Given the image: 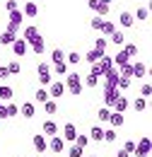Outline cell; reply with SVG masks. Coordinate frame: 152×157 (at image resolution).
<instances>
[{"label": "cell", "mask_w": 152, "mask_h": 157, "mask_svg": "<svg viewBox=\"0 0 152 157\" xmlns=\"http://www.w3.org/2000/svg\"><path fill=\"white\" fill-rule=\"evenodd\" d=\"M17 7H19L17 0H5V10H7V12H12V10H17Z\"/></svg>", "instance_id": "cell-48"}, {"label": "cell", "mask_w": 152, "mask_h": 157, "mask_svg": "<svg viewBox=\"0 0 152 157\" xmlns=\"http://www.w3.org/2000/svg\"><path fill=\"white\" fill-rule=\"evenodd\" d=\"M10 78V70H7V65H0V80H7Z\"/></svg>", "instance_id": "cell-52"}, {"label": "cell", "mask_w": 152, "mask_h": 157, "mask_svg": "<svg viewBox=\"0 0 152 157\" xmlns=\"http://www.w3.org/2000/svg\"><path fill=\"white\" fill-rule=\"evenodd\" d=\"M133 109L138 111V114H140V111H145V109H147V97H138L133 101Z\"/></svg>", "instance_id": "cell-32"}, {"label": "cell", "mask_w": 152, "mask_h": 157, "mask_svg": "<svg viewBox=\"0 0 152 157\" xmlns=\"http://www.w3.org/2000/svg\"><path fill=\"white\" fill-rule=\"evenodd\" d=\"M131 65H133V78H145V75H147V65H145L142 60H135Z\"/></svg>", "instance_id": "cell-20"}, {"label": "cell", "mask_w": 152, "mask_h": 157, "mask_svg": "<svg viewBox=\"0 0 152 157\" xmlns=\"http://www.w3.org/2000/svg\"><path fill=\"white\" fill-rule=\"evenodd\" d=\"M118 94H121V92H118V87H109V85H104V106H109V109H111V106H114V101L118 99Z\"/></svg>", "instance_id": "cell-5"}, {"label": "cell", "mask_w": 152, "mask_h": 157, "mask_svg": "<svg viewBox=\"0 0 152 157\" xmlns=\"http://www.w3.org/2000/svg\"><path fill=\"white\" fill-rule=\"evenodd\" d=\"M150 152H152V140L147 136H142L138 143H135V150H133L131 157H150Z\"/></svg>", "instance_id": "cell-2"}, {"label": "cell", "mask_w": 152, "mask_h": 157, "mask_svg": "<svg viewBox=\"0 0 152 157\" xmlns=\"http://www.w3.org/2000/svg\"><path fill=\"white\" fill-rule=\"evenodd\" d=\"M5 109H7V118H10V116H19V106L15 104V101L5 104Z\"/></svg>", "instance_id": "cell-42"}, {"label": "cell", "mask_w": 152, "mask_h": 157, "mask_svg": "<svg viewBox=\"0 0 152 157\" xmlns=\"http://www.w3.org/2000/svg\"><path fill=\"white\" fill-rule=\"evenodd\" d=\"M19 114L24 118H34V114H36V106L32 104V101H24L22 106H19Z\"/></svg>", "instance_id": "cell-18"}, {"label": "cell", "mask_w": 152, "mask_h": 157, "mask_svg": "<svg viewBox=\"0 0 152 157\" xmlns=\"http://www.w3.org/2000/svg\"><path fill=\"white\" fill-rule=\"evenodd\" d=\"M123 121H126V116H123L121 111H114V109H111V114H109V123H111V128H121Z\"/></svg>", "instance_id": "cell-15"}, {"label": "cell", "mask_w": 152, "mask_h": 157, "mask_svg": "<svg viewBox=\"0 0 152 157\" xmlns=\"http://www.w3.org/2000/svg\"><path fill=\"white\" fill-rule=\"evenodd\" d=\"M123 150L133 155V150H135V140H126V143H123Z\"/></svg>", "instance_id": "cell-50"}, {"label": "cell", "mask_w": 152, "mask_h": 157, "mask_svg": "<svg viewBox=\"0 0 152 157\" xmlns=\"http://www.w3.org/2000/svg\"><path fill=\"white\" fill-rule=\"evenodd\" d=\"M51 80H53L51 73H39V82H41V87H48V85H51Z\"/></svg>", "instance_id": "cell-43"}, {"label": "cell", "mask_w": 152, "mask_h": 157, "mask_svg": "<svg viewBox=\"0 0 152 157\" xmlns=\"http://www.w3.org/2000/svg\"><path fill=\"white\" fill-rule=\"evenodd\" d=\"M116 128H106L104 131V143H116Z\"/></svg>", "instance_id": "cell-40"}, {"label": "cell", "mask_w": 152, "mask_h": 157, "mask_svg": "<svg viewBox=\"0 0 152 157\" xmlns=\"http://www.w3.org/2000/svg\"><path fill=\"white\" fill-rule=\"evenodd\" d=\"M34 150H36L39 155H44V152L48 150V138L44 136V133H39V136H34Z\"/></svg>", "instance_id": "cell-10"}, {"label": "cell", "mask_w": 152, "mask_h": 157, "mask_svg": "<svg viewBox=\"0 0 152 157\" xmlns=\"http://www.w3.org/2000/svg\"><path fill=\"white\" fill-rule=\"evenodd\" d=\"M41 133H44L46 138H51V136H58V133H60V128H58L56 121H51V118H48V121H44V126H41Z\"/></svg>", "instance_id": "cell-8"}, {"label": "cell", "mask_w": 152, "mask_h": 157, "mask_svg": "<svg viewBox=\"0 0 152 157\" xmlns=\"http://www.w3.org/2000/svg\"><path fill=\"white\" fill-rule=\"evenodd\" d=\"M114 29H116L114 22H111V20H104V17H101V24H99V34H101V36H109Z\"/></svg>", "instance_id": "cell-19"}, {"label": "cell", "mask_w": 152, "mask_h": 157, "mask_svg": "<svg viewBox=\"0 0 152 157\" xmlns=\"http://www.w3.org/2000/svg\"><path fill=\"white\" fill-rule=\"evenodd\" d=\"M118 24H121V27H126V29H128V27H133V24H135L133 12H126V10H123V12L118 15Z\"/></svg>", "instance_id": "cell-16"}, {"label": "cell", "mask_w": 152, "mask_h": 157, "mask_svg": "<svg viewBox=\"0 0 152 157\" xmlns=\"http://www.w3.org/2000/svg\"><path fill=\"white\" fill-rule=\"evenodd\" d=\"M22 20H24V15H22V10L17 7V10H12V12H10V20H7V22H10V24H17V27H22Z\"/></svg>", "instance_id": "cell-26"}, {"label": "cell", "mask_w": 152, "mask_h": 157, "mask_svg": "<svg viewBox=\"0 0 152 157\" xmlns=\"http://www.w3.org/2000/svg\"><path fill=\"white\" fill-rule=\"evenodd\" d=\"M118 75H121V78H133V65H131V63L121 65V68H118Z\"/></svg>", "instance_id": "cell-36"}, {"label": "cell", "mask_w": 152, "mask_h": 157, "mask_svg": "<svg viewBox=\"0 0 152 157\" xmlns=\"http://www.w3.org/2000/svg\"><path fill=\"white\" fill-rule=\"evenodd\" d=\"M131 82H133L131 78H118V85H116V87H118V92H126V90L131 87Z\"/></svg>", "instance_id": "cell-41"}, {"label": "cell", "mask_w": 152, "mask_h": 157, "mask_svg": "<svg viewBox=\"0 0 152 157\" xmlns=\"http://www.w3.org/2000/svg\"><path fill=\"white\" fill-rule=\"evenodd\" d=\"M63 78H65V80H63V82H65V90H68L73 97H80V94H82V87H85V85H82V78H80V73H70V70H68Z\"/></svg>", "instance_id": "cell-1"}, {"label": "cell", "mask_w": 152, "mask_h": 157, "mask_svg": "<svg viewBox=\"0 0 152 157\" xmlns=\"http://www.w3.org/2000/svg\"><path fill=\"white\" fill-rule=\"evenodd\" d=\"M82 155H85V147H80V145H73L68 150V157H82Z\"/></svg>", "instance_id": "cell-45"}, {"label": "cell", "mask_w": 152, "mask_h": 157, "mask_svg": "<svg viewBox=\"0 0 152 157\" xmlns=\"http://www.w3.org/2000/svg\"><path fill=\"white\" fill-rule=\"evenodd\" d=\"M39 34H41V32H39L36 24H29V27H24V29H22V39L27 41V44H32V41L36 39Z\"/></svg>", "instance_id": "cell-9"}, {"label": "cell", "mask_w": 152, "mask_h": 157, "mask_svg": "<svg viewBox=\"0 0 152 157\" xmlns=\"http://www.w3.org/2000/svg\"><path fill=\"white\" fill-rule=\"evenodd\" d=\"M94 48L99 51V53H106V48H109V39L99 34V39H94Z\"/></svg>", "instance_id": "cell-23"}, {"label": "cell", "mask_w": 152, "mask_h": 157, "mask_svg": "<svg viewBox=\"0 0 152 157\" xmlns=\"http://www.w3.org/2000/svg\"><path fill=\"white\" fill-rule=\"evenodd\" d=\"M111 60H114L116 68H121V65H126V63H131V58H128V53L123 51V48H118V53L116 56H111Z\"/></svg>", "instance_id": "cell-17"}, {"label": "cell", "mask_w": 152, "mask_h": 157, "mask_svg": "<svg viewBox=\"0 0 152 157\" xmlns=\"http://www.w3.org/2000/svg\"><path fill=\"white\" fill-rule=\"evenodd\" d=\"M82 85H85V87H92V90H94L97 85H99V78H97V75H92V73H89V75L85 78V82H82Z\"/></svg>", "instance_id": "cell-39"}, {"label": "cell", "mask_w": 152, "mask_h": 157, "mask_svg": "<svg viewBox=\"0 0 152 157\" xmlns=\"http://www.w3.org/2000/svg\"><path fill=\"white\" fill-rule=\"evenodd\" d=\"M7 70H10V75H19V70H22V63H19L17 58L10 60V63H7Z\"/></svg>", "instance_id": "cell-35"}, {"label": "cell", "mask_w": 152, "mask_h": 157, "mask_svg": "<svg viewBox=\"0 0 152 157\" xmlns=\"http://www.w3.org/2000/svg\"><path fill=\"white\" fill-rule=\"evenodd\" d=\"M99 56H101V53H99L97 48H92V51H87V53H85L82 58H85L87 63H89V65H92V63H97V60H99Z\"/></svg>", "instance_id": "cell-33"}, {"label": "cell", "mask_w": 152, "mask_h": 157, "mask_svg": "<svg viewBox=\"0 0 152 157\" xmlns=\"http://www.w3.org/2000/svg\"><path fill=\"white\" fill-rule=\"evenodd\" d=\"M116 157H131V152H126V150H123V147H121V150H118V152H116Z\"/></svg>", "instance_id": "cell-55"}, {"label": "cell", "mask_w": 152, "mask_h": 157, "mask_svg": "<svg viewBox=\"0 0 152 157\" xmlns=\"http://www.w3.org/2000/svg\"><path fill=\"white\" fill-rule=\"evenodd\" d=\"M44 111H46L48 116L58 114V104H56V99H46V101H44Z\"/></svg>", "instance_id": "cell-25"}, {"label": "cell", "mask_w": 152, "mask_h": 157, "mask_svg": "<svg viewBox=\"0 0 152 157\" xmlns=\"http://www.w3.org/2000/svg\"><path fill=\"white\" fill-rule=\"evenodd\" d=\"M36 73H51V63L48 60H41L36 65Z\"/></svg>", "instance_id": "cell-47"}, {"label": "cell", "mask_w": 152, "mask_h": 157, "mask_svg": "<svg viewBox=\"0 0 152 157\" xmlns=\"http://www.w3.org/2000/svg\"><path fill=\"white\" fill-rule=\"evenodd\" d=\"M128 106H131V104H128V99L123 97V94H118V99L114 101V106H111V109H114V111H121V114H126V109H128Z\"/></svg>", "instance_id": "cell-22"}, {"label": "cell", "mask_w": 152, "mask_h": 157, "mask_svg": "<svg viewBox=\"0 0 152 157\" xmlns=\"http://www.w3.org/2000/svg\"><path fill=\"white\" fill-rule=\"evenodd\" d=\"M44 48H46V44H44V39H41V34H39L36 39L29 44V51L34 53V56H44Z\"/></svg>", "instance_id": "cell-12"}, {"label": "cell", "mask_w": 152, "mask_h": 157, "mask_svg": "<svg viewBox=\"0 0 152 157\" xmlns=\"http://www.w3.org/2000/svg\"><path fill=\"white\" fill-rule=\"evenodd\" d=\"M133 17H135L138 22H147V20H150V10H147V7L142 5V7H138V12H135Z\"/></svg>", "instance_id": "cell-28"}, {"label": "cell", "mask_w": 152, "mask_h": 157, "mask_svg": "<svg viewBox=\"0 0 152 157\" xmlns=\"http://www.w3.org/2000/svg\"><path fill=\"white\" fill-rule=\"evenodd\" d=\"M101 78H106V80H104V85H109V87H116V85H118V78H121V75H118V68L114 65V68H111L106 75H101Z\"/></svg>", "instance_id": "cell-13"}, {"label": "cell", "mask_w": 152, "mask_h": 157, "mask_svg": "<svg viewBox=\"0 0 152 157\" xmlns=\"http://www.w3.org/2000/svg\"><path fill=\"white\" fill-rule=\"evenodd\" d=\"M15 39H17V36H12L10 32H2V34H0V46H10Z\"/></svg>", "instance_id": "cell-37"}, {"label": "cell", "mask_w": 152, "mask_h": 157, "mask_svg": "<svg viewBox=\"0 0 152 157\" xmlns=\"http://www.w3.org/2000/svg\"><path fill=\"white\" fill-rule=\"evenodd\" d=\"M87 157H99V155H87Z\"/></svg>", "instance_id": "cell-56"}, {"label": "cell", "mask_w": 152, "mask_h": 157, "mask_svg": "<svg viewBox=\"0 0 152 157\" xmlns=\"http://www.w3.org/2000/svg\"><path fill=\"white\" fill-rule=\"evenodd\" d=\"M121 48L128 53V58H135V56H138V44H123Z\"/></svg>", "instance_id": "cell-34"}, {"label": "cell", "mask_w": 152, "mask_h": 157, "mask_svg": "<svg viewBox=\"0 0 152 157\" xmlns=\"http://www.w3.org/2000/svg\"><path fill=\"white\" fill-rule=\"evenodd\" d=\"M0 118H7V109H5V101H0Z\"/></svg>", "instance_id": "cell-53"}, {"label": "cell", "mask_w": 152, "mask_h": 157, "mask_svg": "<svg viewBox=\"0 0 152 157\" xmlns=\"http://www.w3.org/2000/svg\"><path fill=\"white\" fill-rule=\"evenodd\" d=\"M51 70H53L56 75H60V78H63V75L68 73V63H65V60H63V63H53V65H51Z\"/></svg>", "instance_id": "cell-31"}, {"label": "cell", "mask_w": 152, "mask_h": 157, "mask_svg": "<svg viewBox=\"0 0 152 157\" xmlns=\"http://www.w3.org/2000/svg\"><path fill=\"white\" fill-rule=\"evenodd\" d=\"M87 5H89V10H97V5H99V0H87Z\"/></svg>", "instance_id": "cell-54"}, {"label": "cell", "mask_w": 152, "mask_h": 157, "mask_svg": "<svg viewBox=\"0 0 152 157\" xmlns=\"http://www.w3.org/2000/svg\"><path fill=\"white\" fill-rule=\"evenodd\" d=\"M0 123H2V118H0Z\"/></svg>", "instance_id": "cell-57"}, {"label": "cell", "mask_w": 152, "mask_h": 157, "mask_svg": "<svg viewBox=\"0 0 152 157\" xmlns=\"http://www.w3.org/2000/svg\"><path fill=\"white\" fill-rule=\"evenodd\" d=\"M73 143H75V145H80V147H87V145H89V136H82V133H77Z\"/></svg>", "instance_id": "cell-38"}, {"label": "cell", "mask_w": 152, "mask_h": 157, "mask_svg": "<svg viewBox=\"0 0 152 157\" xmlns=\"http://www.w3.org/2000/svg\"><path fill=\"white\" fill-rule=\"evenodd\" d=\"M150 94H152V87H150V82H145L140 87V97H150Z\"/></svg>", "instance_id": "cell-49"}, {"label": "cell", "mask_w": 152, "mask_h": 157, "mask_svg": "<svg viewBox=\"0 0 152 157\" xmlns=\"http://www.w3.org/2000/svg\"><path fill=\"white\" fill-rule=\"evenodd\" d=\"M109 41H111V44H114V46H118V48H121V46H123V44H126V34H123V32H121V29H114V32H111V34H109Z\"/></svg>", "instance_id": "cell-14"}, {"label": "cell", "mask_w": 152, "mask_h": 157, "mask_svg": "<svg viewBox=\"0 0 152 157\" xmlns=\"http://www.w3.org/2000/svg\"><path fill=\"white\" fill-rule=\"evenodd\" d=\"M80 60H82V56H80L77 51H73V53H65V63H68V65H80Z\"/></svg>", "instance_id": "cell-30"}, {"label": "cell", "mask_w": 152, "mask_h": 157, "mask_svg": "<svg viewBox=\"0 0 152 157\" xmlns=\"http://www.w3.org/2000/svg\"><path fill=\"white\" fill-rule=\"evenodd\" d=\"M63 60H65V51L63 48H53L51 51V65L53 63H63Z\"/></svg>", "instance_id": "cell-27"}, {"label": "cell", "mask_w": 152, "mask_h": 157, "mask_svg": "<svg viewBox=\"0 0 152 157\" xmlns=\"http://www.w3.org/2000/svg\"><path fill=\"white\" fill-rule=\"evenodd\" d=\"M19 10H22V15H24V17H29V20H34V17L39 15V5L34 2V0H29V2H24V5L19 7Z\"/></svg>", "instance_id": "cell-7"}, {"label": "cell", "mask_w": 152, "mask_h": 157, "mask_svg": "<svg viewBox=\"0 0 152 157\" xmlns=\"http://www.w3.org/2000/svg\"><path fill=\"white\" fill-rule=\"evenodd\" d=\"M34 99H36L39 104H44L46 99H51V97H48V90H46V87H39L36 92H34Z\"/></svg>", "instance_id": "cell-29"}, {"label": "cell", "mask_w": 152, "mask_h": 157, "mask_svg": "<svg viewBox=\"0 0 152 157\" xmlns=\"http://www.w3.org/2000/svg\"><path fill=\"white\" fill-rule=\"evenodd\" d=\"M65 92L68 90H65V82L63 80H51V85H48V97L51 99H60Z\"/></svg>", "instance_id": "cell-3"}, {"label": "cell", "mask_w": 152, "mask_h": 157, "mask_svg": "<svg viewBox=\"0 0 152 157\" xmlns=\"http://www.w3.org/2000/svg\"><path fill=\"white\" fill-rule=\"evenodd\" d=\"M99 24H101V17L97 15V17H92V22H89V27L94 29V32H99Z\"/></svg>", "instance_id": "cell-51"}, {"label": "cell", "mask_w": 152, "mask_h": 157, "mask_svg": "<svg viewBox=\"0 0 152 157\" xmlns=\"http://www.w3.org/2000/svg\"><path fill=\"white\" fill-rule=\"evenodd\" d=\"M12 97H15V90L10 85H2L0 82V101H10Z\"/></svg>", "instance_id": "cell-21"}, {"label": "cell", "mask_w": 152, "mask_h": 157, "mask_svg": "<svg viewBox=\"0 0 152 157\" xmlns=\"http://www.w3.org/2000/svg\"><path fill=\"white\" fill-rule=\"evenodd\" d=\"M109 114H111V109H109V106H101V109H99V114H97V116H99V123L109 121Z\"/></svg>", "instance_id": "cell-46"}, {"label": "cell", "mask_w": 152, "mask_h": 157, "mask_svg": "<svg viewBox=\"0 0 152 157\" xmlns=\"http://www.w3.org/2000/svg\"><path fill=\"white\" fill-rule=\"evenodd\" d=\"M109 10H111V5H104V2H99V5H97V15H99V17H106V15H109Z\"/></svg>", "instance_id": "cell-44"}, {"label": "cell", "mask_w": 152, "mask_h": 157, "mask_svg": "<svg viewBox=\"0 0 152 157\" xmlns=\"http://www.w3.org/2000/svg\"><path fill=\"white\" fill-rule=\"evenodd\" d=\"M89 140L101 143V140H104V128H101V126H92V131H89Z\"/></svg>", "instance_id": "cell-24"}, {"label": "cell", "mask_w": 152, "mask_h": 157, "mask_svg": "<svg viewBox=\"0 0 152 157\" xmlns=\"http://www.w3.org/2000/svg\"><path fill=\"white\" fill-rule=\"evenodd\" d=\"M10 46H12V53H15L17 58H24V56L29 53V44H27V41L22 39V36H17V39L12 41Z\"/></svg>", "instance_id": "cell-4"}, {"label": "cell", "mask_w": 152, "mask_h": 157, "mask_svg": "<svg viewBox=\"0 0 152 157\" xmlns=\"http://www.w3.org/2000/svg\"><path fill=\"white\" fill-rule=\"evenodd\" d=\"M75 136H77V126L75 123H65V126H63V140H65V143H73V140H75Z\"/></svg>", "instance_id": "cell-11"}, {"label": "cell", "mask_w": 152, "mask_h": 157, "mask_svg": "<svg viewBox=\"0 0 152 157\" xmlns=\"http://www.w3.org/2000/svg\"><path fill=\"white\" fill-rule=\"evenodd\" d=\"M48 150H51L53 155L65 152V140H63L60 136H51V138H48Z\"/></svg>", "instance_id": "cell-6"}]
</instances>
